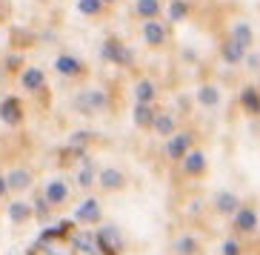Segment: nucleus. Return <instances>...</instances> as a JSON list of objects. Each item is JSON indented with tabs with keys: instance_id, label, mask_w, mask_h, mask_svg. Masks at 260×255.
<instances>
[{
	"instance_id": "16",
	"label": "nucleus",
	"mask_w": 260,
	"mask_h": 255,
	"mask_svg": "<svg viewBox=\"0 0 260 255\" xmlns=\"http://www.w3.org/2000/svg\"><path fill=\"white\" fill-rule=\"evenodd\" d=\"M9 189H26V186L31 184V175L26 169H12V175L6 178Z\"/></svg>"
},
{
	"instance_id": "15",
	"label": "nucleus",
	"mask_w": 260,
	"mask_h": 255,
	"mask_svg": "<svg viewBox=\"0 0 260 255\" xmlns=\"http://www.w3.org/2000/svg\"><path fill=\"white\" fill-rule=\"evenodd\" d=\"M98 181H100V186H103V189H120V186H123V175L117 169H112V166L100 172Z\"/></svg>"
},
{
	"instance_id": "19",
	"label": "nucleus",
	"mask_w": 260,
	"mask_h": 255,
	"mask_svg": "<svg viewBox=\"0 0 260 255\" xmlns=\"http://www.w3.org/2000/svg\"><path fill=\"white\" fill-rule=\"evenodd\" d=\"M232 40H235V43H240V46H252V29H249V26L246 23H237L235 29H232Z\"/></svg>"
},
{
	"instance_id": "4",
	"label": "nucleus",
	"mask_w": 260,
	"mask_h": 255,
	"mask_svg": "<svg viewBox=\"0 0 260 255\" xmlns=\"http://www.w3.org/2000/svg\"><path fill=\"white\" fill-rule=\"evenodd\" d=\"M235 230L237 232H246V235H252L254 230H257V212L249 207H240L235 212Z\"/></svg>"
},
{
	"instance_id": "3",
	"label": "nucleus",
	"mask_w": 260,
	"mask_h": 255,
	"mask_svg": "<svg viewBox=\"0 0 260 255\" xmlns=\"http://www.w3.org/2000/svg\"><path fill=\"white\" fill-rule=\"evenodd\" d=\"M43 198H46L52 207L66 204V201H69V184H63V181H49L46 189H43Z\"/></svg>"
},
{
	"instance_id": "30",
	"label": "nucleus",
	"mask_w": 260,
	"mask_h": 255,
	"mask_svg": "<svg viewBox=\"0 0 260 255\" xmlns=\"http://www.w3.org/2000/svg\"><path fill=\"white\" fill-rule=\"evenodd\" d=\"M223 255H240V247H237V241H235V238L223 241Z\"/></svg>"
},
{
	"instance_id": "27",
	"label": "nucleus",
	"mask_w": 260,
	"mask_h": 255,
	"mask_svg": "<svg viewBox=\"0 0 260 255\" xmlns=\"http://www.w3.org/2000/svg\"><path fill=\"white\" fill-rule=\"evenodd\" d=\"M100 3H103V0H80V3H77V9H80L83 15H98Z\"/></svg>"
},
{
	"instance_id": "7",
	"label": "nucleus",
	"mask_w": 260,
	"mask_h": 255,
	"mask_svg": "<svg viewBox=\"0 0 260 255\" xmlns=\"http://www.w3.org/2000/svg\"><path fill=\"white\" fill-rule=\"evenodd\" d=\"M98 218H100L98 198H86V201L77 207V212H75V221H80V224H94Z\"/></svg>"
},
{
	"instance_id": "13",
	"label": "nucleus",
	"mask_w": 260,
	"mask_h": 255,
	"mask_svg": "<svg viewBox=\"0 0 260 255\" xmlns=\"http://www.w3.org/2000/svg\"><path fill=\"white\" fill-rule=\"evenodd\" d=\"M143 35H146V40H149L152 46H160L163 38H166V35H163V26L157 23V20H152V17L143 23Z\"/></svg>"
},
{
	"instance_id": "6",
	"label": "nucleus",
	"mask_w": 260,
	"mask_h": 255,
	"mask_svg": "<svg viewBox=\"0 0 260 255\" xmlns=\"http://www.w3.org/2000/svg\"><path fill=\"white\" fill-rule=\"evenodd\" d=\"M189 147H191V135L189 132L175 135V138H169V144H166V155L172 158V161H180V158L189 152Z\"/></svg>"
},
{
	"instance_id": "18",
	"label": "nucleus",
	"mask_w": 260,
	"mask_h": 255,
	"mask_svg": "<svg viewBox=\"0 0 260 255\" xmlns=\"http://www.w3.org/2000/svg\"><path fill=\"white\" fill-rule=\"evenodd\" d=\"M154 98V83L152 80H140L138 86H135V101L138 103H152Z\"/></svg>"
},
{
	"instance_id": "31",
	"label": "nucleus",
	"mask_w": 260,
	"mask_h": 255,
	"mask_svg": "<svg viewBox=\"0 0 260 255\" xmlns=\"http://www.w3.org/2000/svg\"><path fill=\"white\" fill-rule=\"evenodd\" d=\"M9 192V184H6V178H3V175H0V198H3V195Z\"/></svg>"
},
{
	"instance_id": "10",
	"label": "nucleus",
	"mask_w": 260,
	"mask_h": 255,
	"mask_svg": "<svg viewBox=\"0 0 260 255\" xmlns=\"http://www.w3.org/2000/svg\"><path fill=\"white\" fill-rule=\"evenodd\" d=\"M103 54H106L109 61L123 63V66H126V63H132V52H129V49L120 46V43H112V40H109L106 46H103Z\"/></svg>"
},
{
	"instance_id": "14",
	"label": "nucleus",
	"mask_w": 260,
	"mask_h": 255,
	"mask_svg": "<svg viewBox=\"0 0 260 255\" xmlns=\"http://www.w3.org/2000/svg\"><path fill=\"white\" fill-rule=\"evenodd\" d=\"M35 212H31L29 204L23 201H15V204H9V218H12V224H23L26 218H31Z\"/></svg>"
},
{
	"instance_id": "32",
	"label": "nucleus",
	"mask_w": 260,
	"mask_h": 255,
	"mask_svg": "<svg viewBox=\"0 0 260 255\" xmlns=\"http://www.w3.org/2000/svg\"><path fill=\"white\" fill-rule=\"evenodd\" d=\"M103 3H112V0H103Z\"/></svg>"
},
{
	"instance_id": "1",
	"label": "nucleus",
	"mask_w": 260,
	"mask_h": 255,
	"mask_svg": "<svg viewBox=\"0 0 260 255\" xmlns=\"http://www.w3.org/2000/svg\"><path fill=\"white\" fill-rule=\"evenodd\" d=\"M106 103H109V98H106V92H100V89H86V92H80L75 98V106L80 109V112H86V115L100 112Z\"/></svg>"
},
{
	"instance_id": "28",
	"label": "nucleus",
	"mask_w": 260,
	"mask_h": 255,
	"mask_svg": "<svg viewBox=\"0 0 260 255\" xmlns=\"http://www.w3.org/2000/svg\"><path fill=\"white\" fill-rule=\"evenodd\" d=\"M89 138H92L89 132H77V135H72L69 147H72V149H83V144H86V140H89Z\"/></svg>"
},
{
	"instance_id": "29",
	"label": "nucleus",
	"mask_w": 260,
	"mask_h": 255,
	"mask_svg": "<svg viewBox=\"0 0 260 255\" xmlns=\"http://www.w3.org/2000/svg\"><path fill=\"white\" fill-rule=\"evenodd\" d=\"M183 12H186V6L180 3V0H175V3L169 6V15H172V20H180V17H183Z\"/></svg>"
},
{
	"instance_id": "24",
	"label": "nucleus",
	"mask_w": 260,
	"mask_h": 255,
	"mask_svg": "<svg viewBox=\"0 0 260 255\" xmlns=\"http://www.w3.org/2000/svg\"><path fill=\"white\" fill-rule=\"evenodd\" d=\"M152 126H154L157 132H160V135H169V132L175 129V121H172L169 115H157V118L152 121Z\"/></svg>"
},
{
	"instance_id": "17",
	"label": "nucleus",
	"mask_w": 260,
	"mask_h": 255,
	"mask_svg": "<svg viewBox=\"0 0 260 255\" xmlns=\"http://www.w3.org/2000/svg\"><path fill=\"white\" fill-rule=\"evenodd\" d=\"M240 101H243V106L252 112V115H260V92L257 89H243V95H240Z\"/></svg>"
},
{
	"instance_id": "11",
	"label": "nucleus",
	"mask_w": 260,
	"mask_h": 255,
	"mask_svg": "<svg viewBox=\"0 0 260 255\" xmlns=\"http://www.w3.org/2000/svg\"><path fill=\"white\" fill-rule=\"evenodd\" d=\"M54 66H57V72H60V75H69V77H75V75H80V72H83L80 61H77V58H69V54H60Z\"/></svg>"
},
{
	"instance_id": "23",
	"label": "nucleus",
	"mask_w": 260,
	"mask_h": 255,
	"mask_svg": "<svg viewBox=\"0 0 260 255\" xmlns=\"http://www.w3.org/2000/svg\"><path fill=\"white\" fill-rule=\"evenodd\" d=\"M157 12H160V3H157V0H138V15L154 17Z\"/></svg>"
},
{
	"instance_id": "25",
	"label": "nucleus",
	"mask_w": 260,
	"mask_h": 255,
	"mask_svg": "<svg viewBox=\"0 0 260 255\" xmlns=\"http://www.w3.org/2000/svg\"><path fill=\"white\" fill-rule=\"evenodd\" d=\"M223 58H226V61H229V63H237V61H240V58H243V46H240V43H235V40H232L229 46L223 49Z\"/></svg>"
},
{
	"instance_id": "8",
	"label": "nucleus",
	"mask_w": 260,
	"mask_h": 255,
	"mask_svg": "<svg viewBox=\"0 0 260 255\" xmlns=\"http://www.w3.org/2000/svg\"><path fill=\"white\" fill-rule=\"evenodd\" d=\"M180 161H183L186 175H200V172L206 169V158H203V152H198V149H189Z\"/></svg>"
},
{
	"instance_id": "5",
	"label": "nucleus",
	"mask_w": 260,
	"mask_h": 255,
	"mask_svg": "<svg viewBox=\"0 0 260 255\" xmlns=\"http://www.w3.org/2000/svg\"><path fill=\"white\" fill-rule=\"evenodd\" d=\"M0 118H3L9 126H17L23 121V106H20V101H17V98H6V101L0 103Z\"/></svg>"
},
{
	"instance_id": "22",
	"label": "nucleus",
	"mask_w": 260,
	"mask_h": 255,
	"mask_svg": "<svg viewBox=\"0 0 260 255\" xmlns=\"http://www.w3.org/2000/svg\"><path fill=\"white\" fill-rule=\"evenodd\" d=\"M198 101L203 103V106H217V103H220V92H217L214 86H203L198 92Z\"/></svg>"
},
{
	"instance_id": "21",
	"label": "nucleus",
	"mask_w": 260,
	"mask_h": 255,
	"mask_svg": "<svg viewBox=\"0 0 260 255\" xmlns=\"http://www.w3.org/2000/svg\"><path fill=\"white\" fill-rule=\"evenodd\" d=\"M175 249L180 255H194L198 252V241H194V235H180V238L175 241Z\"/></svg>"
},
{
	"instance_id": "12",
	"label": "nucleus",
	"mask_w": 260,
	"mask_h": 255,
	"mask_svg": "<svg viewBox=\"0 0 260 255\" xmlns=\"http://www.w3.org/2000/svg\"><path fill=\"white\" fill-rule=\"evenodd\" d=\"M20 80H23V89H29V92H38L40 86L46 83V75H43L40 69H23V77H20Z\"/></svg>"
},
{
	"instance_id": "9",
	"label": "nucleus",
	"mask_w": 260,
	"mask_h": 255,
	"mask_svg": "<svg viewBox=\"0 0 260 255\" xmlns=\"http://www.w3.org/2000/svg\"><path fill=\"white\" fill-rule=\"evenodd\" d=\"M214 207H217L220 215H235L237 209H240V201H237L235 192H220L217 195V201H214Z\"/></svg>"
},
{
	"instance_id": "2",
	"label": "nucleus",
	"mask_w": 260,
	"mask_h": 255,
	"mask_svg": "<svg viewBox=\"0 0 260 255\" xmlns=\"http://www.w3.org/2000/svg\"><path fill=\"white\" fill-rule=\"evenodd\" d=\"M94 241H98V247L103 249V255H117V252H120V247H123L120 232H117L115 226H103Z\"/></svg>"
},
{
	"instance_id": "26",
	"label": "nucleus",
	"mask_w": 260,
	"mask_h": 255,
	"mask_svg": "<svg viewBox=\"0 0 260 255\" xmlns=\"http://www.w3.org/2000/svg\"><path fill=\"white\" fill-rule=\"evenodd\" d=\"M77 184L83 186V189H89V186L94 184V166H89V163H86L83 169H80V175H77Z\"/></svg>"
},
{
	"instance_id": "20",
	"label": "nucleus",
	"mask_w": 260,
	"mask_h": 255,
	"mask_svg": "<svg viewBox=\"0 0 260 255\" xmlns=\"http://www.w3.org/2000/svg\"><path fill=\"white\" fill-rule=\"evenodd\" d=\"M152 121H154V112L149 109V103H138V106H135V124L138 126H152Z\"/></svg>"
}]
</instances>
